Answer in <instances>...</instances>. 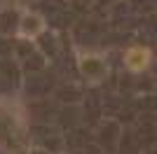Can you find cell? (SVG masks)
I'll return each mask as SVG.
<instances>
[{
    "instance_id": "1",
    "label": "cell",
    "mask_w": 157,
    "mask_h": 154,
    "mask_svg": "<svg viewBox=\"0 0 157 154\" xmlns=\"http://www.w3.org/2000/svg\"><path fill=\"white\" fill-rule=\"evenodd\" d=\"M127 68L129 70H143L145 65H148V61H150V51L145 49V47H134V49L127 51Z\"/></svg>"
}]
</instances>
